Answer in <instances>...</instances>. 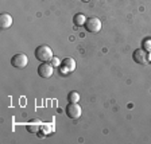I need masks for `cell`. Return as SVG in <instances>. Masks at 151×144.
Instances as JSON below:
<instances>
[{
	"label": "cell",
	"instance_id": "6da1fadb",
	"mask_svg": "<svg viewBox=\"0 0 151 144\" xmlns=\"http://www.w3.org/2000/svg\"><path fill=\"white\" fill-rule=\"evenodd\" d=\"M34 55L39 62H49V61H51V58L54 57L51 47L47 46V44H41V46H38L37 49H35Z\"/></svg>",
	"mask_w": 151,
	"mask_h": 144
},
{
	"label": "cell",
	"instance_id": "7a4b0ae2",
	"mask_svg": "<svg viewBox=\"0 0 151 144\" xmlns=\"http://www.w3.org/2000/svg\"><path fill=\"white\" fill-rule=\"evenodd\" d=\"M65 113H66V116L69 117V119L77 120V119L81 117L82 109H81V107L78 105V102H69L68 105H66V108H65Z\"/></svg>",
	"mask_w": 151,
	"mask_h": 144
},
{
	"label": "cell",
	"instance_id": "3957f363",
	"mask_svg": "<svg viewBox=\"0 0 151 144\" xmlns=\"http://www.w3.org/2000/svg\"><path fill=\"white\" fill-rule=\"evenodd\" d=\"M132 58H134V61H135L138 65H147V63L150 62V54H148V51H146L143 47L136 49V50L134 51V54H132Z\"/></svg>",
	"mask_w": 151,
	"mask_h": 144
},
{
	"label": "cell",
	"instance_id": "277c9868",
	"mask_svg": "<svg viewBox=\"0 0 151 144\" xmlns=\"http://www.w3.org/2000/svg\"><path fill=\"white\" fill-rule=\"evenodd\" d=\"M11 65L16 69H24L26 66L28 65V58L26 54L23 53H18L11 58Z\"/></svg>",
	"mask_w": 151,
	"mask_h": 144
},
{
	"label": "cell",
	"instance_id": "5b68a950",
	"mask_svg": "<svg viewBox=\"0 0 151 144\" xmlns=\"http://www.w3.org/2000/svg\"><path fill=\"white\" fill-rule=\"evenodd\" d=\"M84 27L88 32L96 34V32H99L101 30V20L99 18H88L84 24Z\"/></svg>",
	"mask_w": 151,
	"mask_h": 144
},
{
	"label": "cell",
	"instance_id": "8992f818",
	"mask_svg": "<svg viewBox=\"0 0 151 144\" xmlns=\"http://www.w3.org/2000/svg\"><path fill=\"white\" fill-rule=\"evenodd\" d=\"M54 73V66L51 63L47 62H42L41 65L38 66V75L42 78H50Z\"/></svg>",
	"mask_w": 151,
	"mask_h": 144
},
{
	"label": "cell",
	"instance_id": "52a82bcc",
	"mask_svg": "<svg viewBox=\"0 0 151 144\" xmlns=\"http://www.w3.org/2000/svg\"><path fill=\"white\" fill-rule=\"evenodd\" d=\"M14 23V19L12 16L9 15V14H1L0 15V27L3 28V30H7V28H9L11 26H12Z\"/></svg>",
	"mask_w": 151,
	"mask_h": 144
},
{
	"label": "cell",
	"instance_id": "ba28073f",
	"mask_svg": "<svg viewBox=\"0 0 151 144\" xmlns=\"http://www.w3.org/2000/svg\"><path fill=\"white\" fill-rule=\"evenodd\" d=\"M62 66H65L69 72H74L76 70V61L73 59V58H70V57H68V58H65V59L62 61Z\"/></svg>",
	"mask_w": 151,
	"mask_h": 144
},
{
	"label": "cell",
	"instance_id": "9c48e42d",
	"mask_svg": "<svg viewBox=\"0 0 151 144\" xmlns=\"http://www.w3.org/2000/svg\"><path fill=\"white\" fill-rule=\"evenodd\" d=\"M85 22H86V18H85L84 14H76V15L73 16V23H74L77 27H80V26H84Z\"/></svg>",
	"mask_w": 151,
	"mask_h": 144
},
{
	"label": "cell",
	"instance_id": "30bf717a",
	"mask_svg": "<svg viewBox=\"0 0 151 144\" xmlns=\"http://www.w3.org/2000/svg\"><path fill=\"white\" fill-rule=\"evenodd\" d=\"M80 100V93L78 92H70L68 94V101L69 102H78Z\"/></svg>",
	"mask_w": 151,
	"mask_h": 144
},
{
	"label": "cell",
	"instance_id": "8fae6325",
	"mask_svg": "<svg viewBox=\"0 0 151 144\" xmlns=\"http://www.w3.org/2000/svg\"><path fill=\"white\" fill-rule=\"evenodd\" d=\"M143 49L146 51H148V53H151V39H146L143 42Z\"/></svg>",
	"mask_w": 151,
	"mask_h": 144
},
{
	"label": "cell",
	"instance_id": "7c38bea8",
	"mask_svg": "<svg viewBox=\"0 0 151 144\" xmlns=\"http://www.w3.org/2000/svg\"><path fill=\"white\" fill-rule=\"evenodd\" d=\"M51 65L53 66H61V63H60V59H58V58H57V57H53V58H51Z\"/></svg>",
	"mask_w": 151,
	"mask_h": 144
},
{
	"label": "cell",
	"instance_id": "4fadbf2b",
	"mask_svg": "<svg viewBox=\"0 0 151 144\" xmlns=\"http://www.w3.org/2000/svg\"><path fill=\"white\" fill-rule=\"evenodd\" d=\"M81 1H84V3H88L89 0H81Z\"/></svg>",
	"mask_w": 151,
	"mask_h": 144
}]
</instances>
